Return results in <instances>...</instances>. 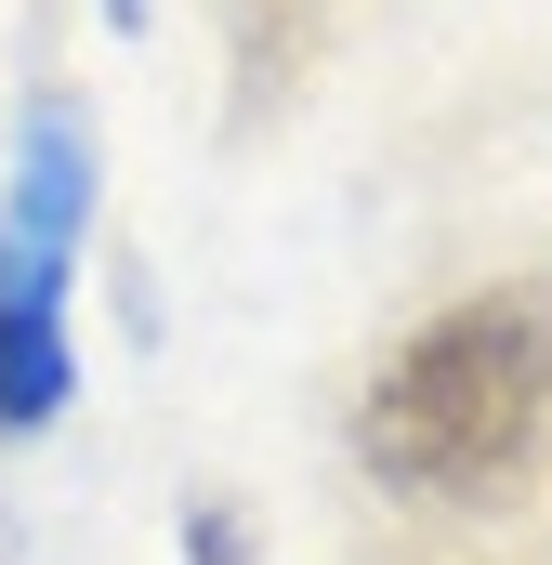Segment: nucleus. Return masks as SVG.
I'll return each instance as SVG.
<instances>
[{"label": "nucleus", "mask_w": 552, "mask_h": 565, "mask_svg": "<svg viewBox=\"0 0 552 565\" xmlns=\"http://www.w3.org/2000/svg\"><path fill=\"white\" fill-rule=\"evenodd\" d=\"M93 224V119L40 106L13 158V211H0V422H53L66 408V264Z\"/></svg>", "instance_id": "obj_2"}, {"label": "nucleus", "mask_w": 552, "mask_h": 565, "mask_svg": "<svg viewBox=\"0 0 552 565\" xmlns=\"http://www.w3.org/2000/svg\"><path fill=\"white\" fill-rule=\"evenodd\" d=\"M369 473L408 487L434 513H487L513 487H540L552 460V302L540 289H487L447 302L434 329L395 342V369L369 382Z\"/></svg>", "instance_id": "obj_1"}, {"label": "nucleus", "mask_w": 552, "mask_h": 565, "mask_svg": "<svg viewBox=\"0 0 552 565\" xmlns=\"http://www.w3.org/2000/svg\"><path fill=\"white\" fill-rule=\"evenodd\" d=\"M329 26H342V0H224V40H237V119H251V132L316 79Z\"/></svg>", "instance_id": "obj_3"}]
</instances>
